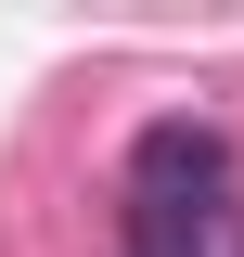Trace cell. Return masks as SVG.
Returning <instances> with one entry per match:
<instances>
[{
  "mask_svg": "<svg viewBox=\"0 0 244 257\" xmlns=\"http://www.w3.org/2000/svg\"><path fill=\"white\" fill-rule=\"evenodd\" d=\"M129 257H244V180L206 116H154L129 142Z\"/></svg>",
  "mask_w": 244,
  "mask_h": 257,
  "instance_id": "obj_1",
  "label": "cell"
}]
</instances>
